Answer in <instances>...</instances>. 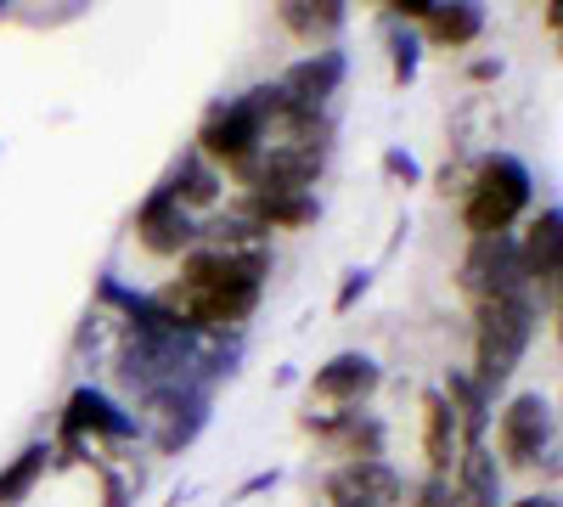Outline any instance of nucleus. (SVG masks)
<instances>
[{"instance_id":"f257e3e1","label":"nucleus","mask_w":563,"mask_h":507,"mask_svg":"<svg viewBox=\"0 0 563 507\" xmlns=\"http://www.w3.org/2000/svg\"><path fill=\"white\" fill-rule=\"evenodd\" d=\"M260 283H265V265L231 260L214 249H192L180 276L153 299V310H164L180 333H225L254 316Z\"/></svg>"},{"instance_id":"f03ea898","label":"nucleus","mask_w":563,"mask_h":507,"mask_svg":"<svg viewBox=\"0 0 563 507\" xmlns=\"http://www.w3.org/2000/svg\"><path fill=\"white\" fill-rule=\"evenodd\" d=\"M462 225H467V238H507V225L525 214L530 203V169L519 158H485L474 169V180L462 187Z\"/></svg>"},{"instance_id":"7ed1b4c3","label":"nucleus","mask_w":563,"mask_h":507,"mask_svg":"<svg viewBox=\"0 0 563 507\" xmlns=\"http://www.w3.org/2000/svg\"><path fill=\"white\" fill-rule=\"evenodd\" d=\"M271 102H276V85H260V90H249V97L214 108L203 119V130H198V158L203 164H225V175H238L265 142Z\"/></svg>"},{"instance_id":"20e7f679","label":"nucleus","mask_w":563,"mask_h":507,"mask_svg":"<svg viewBox=\"0 0 563 507\" xmlns=\"http://www.w3.org/2000/svg\"><path fill=\"white\" fill-rule=\"evenodd\" d=\"M474 310H479V384L496 389L519 366V355L536 333V310L525 294H496V299H479Z\"/></svg>"},{"instance_id":"39448f33","label":"nucleus","mask_w":563,"mask_h":507,"mask_svg":"<svg viewBox=\"0 0 563 507\" xmlns=\"http://www.w3.org/2000/svg\"><path fill=\"white\" fill-rule=\"evenodd\" d=\"M456 283L467 299H496V294H525V265H519V243L512 238H479L467 249Z\"/></svg>"},{"instance_id":"423d86ee","label":"nucleus","mask_w":563,"mask_h":507,"mask_svg":"<svg viewBox=\"0 0 563 507\" xmlns=\"http://www.w3.org/2000/svg\"><path fill=\"white\" fill-rule=\"evenodd\" d=\"M547 440H552V406H547L541 395H519V400L501 411V423H496V451L507 456L512 469H530Z\"/></svg>"},{"instance_id":"0eeeda50","label":"nucleus","mask_w":563,"mask_h":507,"mask_svg":"<svg viewBox=\"0 0 563 507\" xmlns=\"http://www.w3.org/2000/svg\"><path fill=\"white\" fill-rule=\"evenodd\" d=\"M135 238H141V249H147L153 260H175V254H186L198 243V225H192V214H186L169 192H158L147 209H141Z\"/></svg>"},{"instance_id":"6e6552de","label":"nucleus","mask_w":563,"mask_h":507,"mask_svg":"<svg viewBox=\"0 0 563 507\" xmlns=\"http://www.w3.org/2000/svg\"><path fill=\"white\" fill-rule=\"evenodd\" d=\"M339 79H344V63H339L333 52H316V57L294 63L288 79H282L276 90H282V102H288L294 113H316L327 97H333V85H339Z\"/></svg>"},{"instance_id":"1a4fd4ad","label":"nucleus","mask_w":563,"mask_h":507,"mask_svg":"<svg viewBox=\"0 0 563 507\" xmlns=\"http://www.w3.org/2000/svg\"><path fill=\"white\" fill-rule=\"evenodd\" d=\"M372 389H378V366H372L366 355H339V361H327L321 373H316V384H310V395L327 400V406H361Z\"/></svg>"},{"instance_id":"9d476101","label":"nucleus","mask_w":563,"mask_h":507,"mask_svg":"<svg viewBox=\"0 0 563 507\" xmlns=\"http://www.w3.org/2000/svg\"><path fill=\"white\" fill-rule=\"evenodd\" d=\"M243 220L260 225V232H299V225L316 220V198L310 192H249L243 198Z\"/></svg>"},{"instance_id":"9b49d317","label":"nucleus","mask_w":563,"mask_h":507,"mask_svg":"<svg viewBox=\"0 0 563 507\" xmlns=\"http://www.w3.org/2000/svg\"><path fill=\"white\" fill-rule=\"evenodd\" d=\"M519 265H525V283H541L547 305H558V209L536 214V225L519 243Z\"/></svg>"},{"instance_id":"f8f14e48","label":"nucleus","mask_w":563,"mask_h":507,"mask_svg":"<svg viewBox=\"0 0 563 507\" xmlns=\"http://www.w3.org/2000/svg\"><path fill=\"white\" fill-rule=\"evenodd\" d=\"M63 434H68V445H79L85 434H113V440H124V434H135V423L124 418V411H113L97 389H79V395H68Z\"/></svg>"},{"instance_id":"ddd939ff","label":"nucleus","mask_w":563,"mask_h":507,"mask_svg":"<svg viewBox=\"0 0 563 507\" xmlns=\"http://www.w3.org/2000/svg\"><path fill=\"white\" fill-rule=\"evenodd\" d=\"M456 502H467V507H496L501 502V463L479 440L456 456Z\"/></svg>"},{"instance_id":"4468645a","label":"nucleus","mask_w":563,"mask_h":507,"mask_svg":"<svg viewBox=\"0 0 563 507\" xmlns=\"http://www.w3.org/2000/svg\"><path fill=\"white\" fill-rule=\"evenodd\" d=\"M456 418H451V406H445V395H429L422 400V456H429V474L434 480H445L451 469H456Z\"/></svg>"},{"instance_id":"2eb2a0df","label":"nucleus","mask_w":563,"mask_h":507,"mask_svg":"<svg viewBox=\"0 0 563 507\" xmlns=\"http://www.w3.org/2000/svg\"><path fill=\"white\" fill-rule=\"evenodd\" d=\"M186 214H192V209H209L214 198H220V175L203 164V158H186L180 169H175V180H169V187H164Z\"/></svg>"},{"instance_id":"dca6fc26","label":"nucleus","mask_w":563,"mask_h":507,"mask_svg":"<svg viewBox=\"0 0 563 507\" xmlns=\"http://www.w3.org/2000/svg\"><path fill=\"white\" fill-rule=\"evenodd\" d=\"M417 23H422V34H429L434 45H451V52L479 34V12L474 7H422Z\"/></svg>"},{"instance_id":"f3484780","label":"nucleus","mask_w":563,"mask_h":507,"mask_svg":"<svg viewBox=\"0 0 563 507\" xmlns=\"http://www.w3.org/2000/svg\"><path fill=\"white\" fill-rule=\"evenodd\" d=\"M276 18H282V29H288V34H299V40L316 45V40H327V34L344 23V7H333V0H321V7H310V0H288Z\"/></svg>"},{"instance_id":"a211bd4d","label":"nucleus","mask_w":563,"mask_h":507,"mask_svg":"<svg viewBox=\"0 0 563 507\" xmlns=\"http://www.w3.org/2000/svg\"><path fill=\"white\" fill-rule=\"evenodd\" d=\"M45 456H52L45 445H29V451L18 456V463H12L7 474H0V507H18V502L40 485V474H45Z\"/></svg>"},{"instance_id":"6ab92c4d","label":"nucleus","mask_w":563,"mask_h":507,"mask_svg":"<svg viewBox=\"0 0 563 507\" xmlns=\"http://www.w3.org/2000/svg\"><path fill=\"white\" fill-rule=\"evenodd\" d=\"M316 507H372L355 485H350V474L339 469V474H327L321 480V491H316Z\"/></svg>"},{"instance_id":"aec40b11","label":"nucleus","mask_w":563,"mask_h":507,"mask_svg":"<svg viewBox=\"0 0 563 507\" xmlns=\"http://www.w3.org/2000/svg\"><path fill=\"white\" fill-rule=\"evenodd\" d=\"M411 507H456V502H451V485H445V480H429V485L417 491Z\"/></svg>"},{"instance_id":"412c9836","label":"nucleus","mask_w":563,"mask_h":507,"mask_svg":"<svg viewBox=\"0 0 563 507\" xmlns=\"http://www.w3.org/2000/svg\"><path fill=\"white\" fill-rule=\"evenodd\" d=\"M519 507H558V502H552V496H525Z\"/></svg>"}]
</instances>
